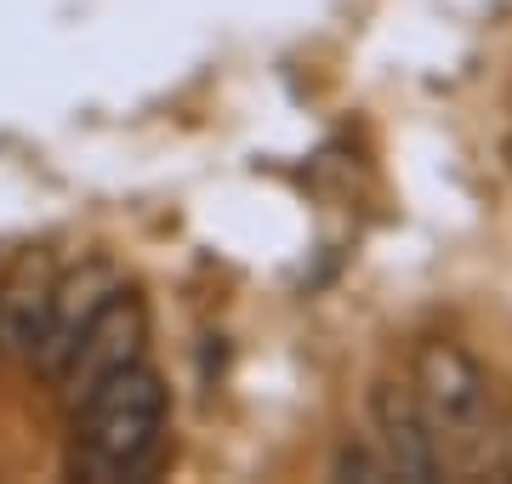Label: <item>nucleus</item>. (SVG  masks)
Segmentation results:
<instances>
[{
	"instance_id": "nucleus-7",
	"label": "nucleus",
	"mask_w": 512,
	"mask_h": 484,
	"mask_svg": "<svg viewBox=\"0 0 512 484\" xmlns=\"http://www.w3.org/2000/svg\"><path fill=\"white\" fill-rule=\"evenodd\" d=\"M330 473H336V479H365V484L393 479L376 445H342V450H336V462H330Z\"/></svg>"
},
{
	"instance_id": "nucleus-5",
	"label": "nucleus",
	"mask_w": 512,
	"mask_h": 484,
	"mask_svg": "<svg viewBox=\"0 0 512 484\" xmlns=\"http://www.w3.org/2000/svg\"><path fill=\"white\" fill-rule=\"evenodd\" d=\"M114 291H120V280H114L109 257H92V262H80V268H69V274H57V285H52V331H46V348H40V371L46 376L63 371V359L74 354V342H80V331H86V319H92Z\"/></svg>"
},
{
	"instance_id": "nucleus-2",
	"label": "nucleus",
	"mask_w": 512,
	"mask_h": 484,
	"mask_svg": "<svg viewBox=\"0 0 512 484\" xmlns=\"http://www.w3.org/2000/svg\"><path fill=\"white\" fill-rule=\"evenodd\" d=\"M410 388L427 416V428L439 439L444 467H495L490 462V433H495V399L490 376L461 342L427 336L410 354Z\"/></svg>"
},
{
	"instance_id": "nucleus-6",
	"label": "nucleus",
	"mask_w": 512,
	"mask_h": 484,
	"mask_svg": "<svg viewBox=\"0 0 512 484\" xmlns=\"http://www.w3.org/2000/svg\"><path fill=\"white\" fill-rule=\"evenodd\" d=\"M52 285L57 274L29 268L0 291V354L18 359V365H40L46 331H52Z\"/></svg>"
},
{
	"instance_id": "nucleus-4",
	"label": "nucleus",
	"mask_w": 512,
	"mask_h": 484,
	"mask_svg": "<svg viewBox=\"0 0 512 484\" xmlns=\"http://www.w3.org/2000/svg\"><path fill=\"white\" fill-rule=\"evenodd\" d=\"M370 445L382 450V462L393 479L404 484H433L444 473V456H439V439L427 428V416L416 405V388L410 376H376L370 382Z\"/></svg>"
},
{
	"instance_id": "nucleus-8",
	"label": "nucleus",
	"mask_w": 512,
	"mask_h": 484,
	"mask_svg": "<svg viewBox=\"0 0 512 484\" xmlns=\"http://www.w3.org/2000/svg\"><path fill=\"white\" fill-rule=\"evenodd\" d=\"M490 462L501 479H512V399L501 405V416H495V433H490Z\"/></svg>"
},
{
	"instance_id": "nucleus-1",
	"label": "nucleus",
	"mask_w": 512,
	"mask_h": 484,
	"mask_svg": "<svg viewBox=\"0 0 512 484\" xmlns=\"http://www.w3.org/2000/svg\"><path fill=\"white\" fill-rule=\"evenodd\" d=\"M165 428H171V393L154 365H126L103 376L80 405H74V450L69 473L86 484H126L143 479L160 462Z\"/></svg>"
},
{
	"instance_id": "nucleus-3",
	"label": "nucleus",
	"mask_w": 512,
	"mask_h": 484,
	"mask_svg": "<svg viewBox=\"0 0 512 484\" xmlns=\"http://www.w3.org/2000/svg\"><path fill=\"white\" fill-rule=\"evenodd\" d=\"M143 342H148V308H143L137 291L120 285V291L86 319V331H80V342H74V354L63 359V371H57L52 382L63 388L69 405H80L103 376L137 365V359H143Z\"/></svg>"
}]
</instances>
